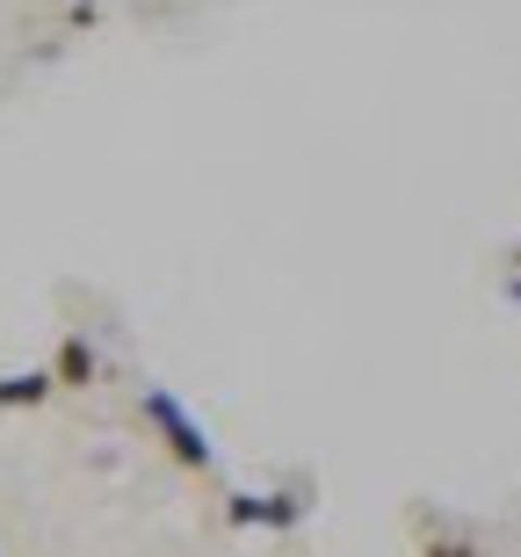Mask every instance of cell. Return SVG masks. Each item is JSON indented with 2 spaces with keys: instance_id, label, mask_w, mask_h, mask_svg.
Masks as SVG:
<instances>
[{
  "instance_id": "5",
  "label": "cell",
  "mask_w": 521,
  "mask_h": 557,
  "mask_svg": "<svg viewBox=\"0 0 521 557\" xmlns=\"http://www.w3.org/2000/svg\"><path fill=\"white\" fill-rule=\"evenodd\" d=\"M225 529H261V493H225Z\"/></svg>"
},
{
  "instance_id": "1",
  "label": "cell",
  "mask_w": 521,
  "mask_h": 557,
  "mask_svg": "<svg viewBox=\"0 0 521 557\" xmlns=\"http://www.w3.org/2000/svg\"><path fill=\"white\" fill-rule=\"evenodd\" d=\"M138 413H146V428L160 434V449H168L188 478H218V442H210L203 420L188 413L168 384H138Z\"/></svg>"
},
{
  "instance_id": "3",
  "label": "cell",
  "mask_w": 521,
  "mask_h": 557,
  "mask_svg": "<svg viewBox=\"0 0 521 557\" xmlns=\"http://www.w3.org/2000/svg\"><path fill=\"white\" fill-rule=\"evenodd\" d=\"M51 362L44 370H15V376H0V413H37V406H51Z\"/></svg>"
},
{
  "instance_id": "6",
  "label": "cell",
  "mask_w": 521,
  "mask_h": 557,
  "mask_svg": "<svg viewBox=\"0 0 521 557\" xmlns=\"http://www.w3.org/2000/svg\"><path fill=\"white\" fill-rule=\"evenodd\" d=\"M420 557H479V543H471V536H442V529H427Z\"/></svg>"
},
{
  "instance_id": "4",
  "label": "cell",
  "mask_w": 521,
  "mask_h": 557,
  "mask_svg": "<svg viewBox=\"0 0 521 557\" xmlns=\"http://www.w3.org/2000/svg\"><path fill=\"white\" fill-rule=\"evenodd\" d=\"M305 515H312V485H283V493H261V529H275V536H290Z\"/></svg>"
},
{
  "instance_id": "2",
  "label": "cell",
  "mask_w": 521,
  "mask_h": 557,
  "mask_svg": "<svg viewBox=\"0 0 521 557\" xmlns=\"http://www.w3.org/2000/svg\"><path fill=\"white\" fill-rule=\"evenodd\" d=\"M51 384L59 392H95L102 384V355H95L87 333H65L59 348H51Z\"/></svg>"
},
{
  "instance_id": "7",
  "label": "cell",
  "mask_w": 521,
  "mask_h": 557,
  "mask_svg": "<svg viewBox=\"0 0 521 557\" xmlns=\"http://www.w3.org/2000/svg\"><path fill=\"white\" fill-rule=\"evenodd\" d=\"M500 289H507V305L521 311V269H507V283H500Z\"/></svg>"
},
{
  "instance_id": "8",
  "label": "cell",
  "mask_w": 521,
  "mask_h": 557,
  "mask_svg": "<svg viewBox=\"0 0 521 557\" xmlns=\"http://www.w3.org/2000/svg\"><path fill=\"white\" fill-rule=\"evenodd\" d=\"M507 269H521V239H514V253H507Z\"/></svg>"
}]
</instances>
